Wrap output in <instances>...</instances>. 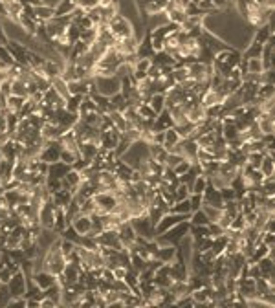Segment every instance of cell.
Wrapping results in <instances>:
<instances>
[{"label":"cell","mask_w":275,"mask_h":308,"mask_svg":"<svg viewBox=\"0 0 275 308\" xmlns=\"http://www.w3.org/2000/svg\"><path fill=\"white\" fill-rule=\"evenodd\" d=\"M239 63H240V50L229 46V48L215 53L213 63H211V68H213V72L220 73L222 77H228L233 68L239 66Z\"/></svg>","instance_id":"1"},{"label":"cell","mask_w":275,"mask_h":308,"mask_svg":"<svg viewBox=\"0 0 275 308\" xmlns=\"http://www.w3.org/2000/svg\"><path fill=\"white\" fill-rule=\"evenodd\" d=\"M189 226H191L189 220H183L180 224L173 226L171 229L163 231L161 235H156V242H158L160 246H163V244H173V246H176V244L189 233Z\"/></svg>","instance_id":"2"},{"label":"cell","mask_w":275,"mask_h":308,"mask_svg":"<svg viewBox=\"0 0 275 308\" xmlns=\"http://www.w3.org/2000/svg\"><path fill=\"white\" fill-rule=\"evenodd\" d=\"M109 29L110 33L116 37L117 41H121V39H127V37H132L134 35V28H132V24L129 19H125L123 15L117 13L112 21L109 22Z\"/></svg>","instance_id":"3"},{"label":"cell","mask_w":275,"mask_h":308,"mask_svg":"<svg viewBox=\"0 0 275 308\" xmlns=\"http://www.w3.org/2000/svg\"><path fill=\"white\" fill-rule=\"evenodd\" d=\"M131 224L134 227L136 235L143 237V239H156V233H154V226L152 222L149 220L147 215H139V217H132Z\"/></svg>","instance_id":"4"},{"label":"cell","mask_w":275,"mask_h":308,"mask_svg":"<svg viewBox=\"0 0 275 308\" xmlns=\"http://www.w3.org/2000/svg\"><path fill=\"white\" fill-rule=\"evenodd\" d=\"M95 92L110 97L112 94L119 92V77L112 75V77H94Z\"/></svg>","instance_id":"5"},{"label":"cell","mask_w":275,"mask_h":308,"mask_svg":"<svg viewBox=\"0 0 275 308\" xmlns=\"http://www.w3.org/2000/svg\"><path fill=\"white\" fill-rule=\"evenodd\" d=\"M7 290H9L11 299L13 297H24V293H26V273L22 270L15 271L11 279L7 281Z\"/></svg>","instance_id":"6"},{"label":"cell","mask_w":275,"mask_h":308,"mask_svg":"<svg viewBox=\"0 0 275 308\" xmlns=\"http://www.w3.org/2000/svg\"><path fill=\"white\" fill-rule=\"evenodd\" d=\"M183 220H189V217H185V215H178V213H171V211L165 213V215L158 220V224L154 226V233L161 235L163 231L171 229L173 226L180 224V222H183Z\"/></svg>","instance_id":"7"},{"label":"cell","mask_w":275,"mask_h":308,"mask_svg":"<svg viewBox=\"0 0 275 308\" xmlns=\"http://www.w3.org/2000/svg\"><path fill=\"white\" fill-rule=\"evenodd\" d=\"M187 66V72H189V79L193 81H209L211 73H213V68L211 65H204L200 61H195Z\"/></svg>","instance_id":"8"},{"label":"cell","mask_w":275,"mask_h":308,"mask_svg":"<svg viewBox=\"0 0 275 308\" xmlns=\"http://www.w3.org/2000/svg\"><path fill=\"white\" fill-rule=\"evenodd\" d=\"M95 241H97V246H107V248L112 249H123V244L119 241L116 229H105L103 233H99L95 237Z\"/></svg>","instance_id":"9"},{"label":"cell","mask_w":275,"mask_h":308,"mask_svg":"<svg viewBox=\"0 0 275 308\" xmlns=\"http://www.w3.org/2000/svg\"><path fill=\"white\" fill-rule=\"evenodd\" d=\"M31 281L35 283L41 290H46V288H50L51 285H55L57 283V277L53 275V273H50V271H46V270H35V271H31Z\"/></svg>","instance_id":"10"},{"label":"cell","mask_w":275,"mask_h":308,"mask_svg":"<svg viewBox=\"0 0 275 308\" xmlns=\"http://www.w3.org/2000/svg\"><path fill=\"white\" fill-rule=\"evenodd\" d=\"M237 293L244 299L255 297V279L252 277H237Z\"/></svg>","instance_id":"11"},{"label":"cell","mask_w":275,"mask_h":308,"mask_svg":"<svg viewBox=\"0 0 275 308\" xmlns=\"http://www.w3.org/2000/svg\"><path fill=\"white\" fill-rule=\"evenodd\" d=\"M202 198H204V204L215 205V207H218V209H222V207H224V200H222L220 189H215L211 183H207L206 191L202 193Z\"/></svg>","instance_id":"12"},{"label":"cell","mask_w":275,"mask_h":308,"mask_svg":"<svg viewBox=\"0 0 275 308\" xmlns=\"http://www.w3.org/2000/svg\"><path fill=\"white\" fill-rule=\"evenodd\" d=\"M24 101H26V97L11 94V95H7L0 105H2V109L6 110L7 114H17V116H19V112H21L22 107H24Z\"/></svg>","instance_id":"13"},{"label":"cell","mask_w":275,"mask_h":308,"mask_svg":"<svg viewBox=\"0 0 275 308\" xmlns=\"http://www.w3.org/2000/svg\"><path fill=\"white\" fill-rule=\"evenodd\" d=\"M55 112H57V125H61L65 131H70L73 125L77 123V119H79V114L70 112V110L66 109L55 110Z\"/></svg>","instance_id":"14"},{"label":"cell","mask_w":275,"mask_h":308,"mask_svg":"<svg viewBox=\"0 0 275 308\" xmlns=\"http://www.w3.org/2000/svg\"><path fill=\"white\" fill-rule=\"evenodd\" d=\"M117 237H119V241L123 244V248H129L134 239H136V231H134V227H132L131 220L129 222H123L121 226L117 227Z\"/></svg>","instance_id":"15"},{"label":"cell","mask_w":275,"mask_h":308,"mask_svg":"<svg viewBox=\"0 0 275 308\" xmlns=\"http://www.w3.org/2000/svg\"><path fill=\"white\" fill-rule=\"evenodd\" d=\"M171 127H174L173 119H171V114H169V110L167 109H163L158 116H156V119H154L152 132H163V131H167V129H171Z\"/></svg>","instance_id":"16"},{"label":"cell","mask_w":275,"mask_h":308,"mask_svg":"<svg viewBox=\"0 0 275 308\" xmlns=\"http://www.w3.org/2000/svg\"><path fill=\"white\" fill-rule=\"evenodd\" d=\"M261 53H262V44L257 43L255 39H252V41L242 48L240 57L242 59H261Z\"/></svg>","instance_id":"17"},{"label":"cell","mask_w":275,"mask_h":308,"mask_svg":"<svg viewBox=\"0 0 275 308\" xmlns=\"http://www.w3.org/2000/svg\"><path fill=\"white\" fill-rule=\"evenodd\" d=\"M73 227H75V231L79 235H87L90 229H92V220H90V215H83V213H79L75 219L70 222Z\"/></svg>","instance_id":"18"},{"label":"cell","mask_w":275,"mask_h":308,"mask_svg":"<svg viewBox=\"0 0 275 308\" xmlns=\"http://www.w3.org/2000/svg\"><path fill=\"white\" fill-rule=\"evenodd\" d=\"M33 15H35L37 22H48L55 17V7L48 6V4H41V6L33 7Z\"/></svg>","instance_id":"19"},{"label":"cell","mask_w":275,"mask_h":308,"mask_svg":"<svg viewBox=\"0 0 275 308\" xmlns=\"http://www.w3.org/2000/svg\"><path fill=\"white\" fill-rule=\"evenodd\" d=\"M156 259H160L161 263H167L171 264L176 259V246L173 244H163V246H160L158 251H156Z\"/></svg>","instance_id":"20"},{"label":"cell","mask_w":275,"mask_h":308,"mask_svg":"<svg viewBox=\"0 0 275 308\" xmlns=\"http://www.w3.org/2000/svg\"><path fill=\"white\" fill-rule=\"evenodd\" d=\"M185 116H187V121L196 125L206 117V109L202 107V103H195V105H191V107L185 109Z\"/></svg>","instance_id":"21"},{"label":"cell","mask_w":275,"mask_h":308,"mask_svg":"<svg viewBox=\"0 0 275 308\" xmlns=\"http://www.w3.org/2000/svg\"><path fill=\"white\" fill-rule=\"evenodd\" d=\"M72 198L73 195L68 189H59L55 191V193H51V202H53V205H55V207H63V209L72 202Z\"/></svg>","instance_id":"22"},{"label":"cell","mask_w":275,"mask_h":308,"mask_svg":"<svg viewBox=\"0 0 275 308\" xmlns=\"http://www.w3.org/2000/svg\"><path fill=\"white\" fill-rule=\"evenodd\" d=\"M70 165H66V163H63V161H53V163H48V175L46 176H51V178H65L66 173L70 171Z\"/></svg>","instance_id":"23"},{"label":"cell","mask_w":275,"mask_h":308,"mask_svg":"<svg viewBox=\"0 0 275 308\" xmlns=\"http://www.w3.org/2000/svg\"><path fill=\"white\" fill-rule=\"evenodd\" d=\"M97 151H99V145L94 143V141H83V143H79V154L81 158H85V160H94Z\"/></svg>","instance_id":"24"},{"label":"cell","mask_w":275,"mask_h":308,"mask_svg":"<svg viewBox=\"0 0 275 308\" xmlns=\"http://www.w3.org/2000/svg\"><path fill=\"white\" fill-rule=\"evenodd\" d=\"M13 163L15 161H9L6 158H0V182L7 183L11 178H13Z\"/></svg>","instance_id":"25"},{"label":"cell","mask_w":275,"mask_h":308,"mask_svg":"<svg viewBox=\"0 0 275 308\" xmlns=\"http://www.w3.org/2000/svg\"><path fill=\"white\" fill-rule=\"evenodd\" d=\"M51 88L57 92L63 99H68V95H70V90H68V83H66L65 79H63V75H57V77H53L51 79Z\"/></svg>","instance_id":"26"},{"label":"cell","mask_w":275,"mask_h":308,"mask_svg":"<svg viewBox=\"0 0 275 308\" xmlns=\"http://www.w3.org/2000/svg\"><path fill=\"white\" fill-rule=\"evenodd\" d=\"M169 110V114H171V119H173L174 125H182L187 121V116H185V107L183 105H174L171 107Z\"/></svg>","instance_id":"27"},{"label":"cell","mask_w":275,"mask_h":308,"mask_svg":"<svg viewBox=\"0 0 275 308\" xmlns=\"http://www.w3.org/2000/svg\"><path fill=\"white\" fill-rule=\"evenodd\" d=\"M53 7H55V17H59V15H70L77 7V0H59Z\"/></svg>","instance_id":"28"},{"label":"cell","mask_w":275,"mask_h":308,"mask_svg":"<svg viewBox=\"0 0 275 308\" xmlns=\"http://www.w3.org/2000/svg\"><path fill=\"white\" fill-rule=\"evenodd\" d=\"M180 134L176 132V129L174 127H171V129H167L165 131V139H163V149H165L167 153L173 149L174 145H178V141H180Z\"/></svg>","instance_id":"29"},{"label":"cell","mask_w":275,"mask_h":308,"mask_svg":"<svg viewBox=\"0 0 275 308\" xmlns=\"http://www.w3.org/2000/svg\"><path fill=\"white\" fill-rule=\"evenodd\" d=\"M149 154H151L152 160L160 161L165 165V158H167V151L163 149V145H158V143H149Z\"/></svg>","instance_id":"30"},{"label":"cell","mask_w":275,"mask_h":308,"mask_svg":"<svg viewBox=\"0 0 275 308\" xmlns=\"http://www.w3.org/2000/svg\"><path fill=\"white\" fill-rule=\"evenodd\" d=\"M226 244H228V237H226V233L224 235H218V237H215L213 239V242H211V253L215 257H218V255H222L224 253V249H226Z\"/></svg>","instance_id":"31"},{"label":"cell","mask_w":275,"mask_h":308,"mask_svg":"<svg viewBox=\"0 0 275 308\" xmlns=\"http://www.w3.org/2000/svg\"><path fill=\"white\" fill-rule=\"evenodd\" d=\"M149 107H151L156 114H160L161 110L165 109V94H160V92H156V94H152L151 97H149Z\"/></svg>","instance_id":"32"},{"label":"cell","mask_w":275,"mask_h":308,"mask_svg":"<svg viewBox=\"0 0 275 308\" xmlns=\"http://www.w3.org/2000/svg\"><path fill=\"white\" fill-rule=\"evenodd\" d=\"M11 94L13 95H21V97H28V85L22 77H17V79L11 81Z\"/></svg>","instance_id":"33"},{"label":"cell","mask_w":275,"mask_h":308,"mask_svg":"<svg viewBox=\"0 0 275 308\" xmlns=\"http://www.w3.org/2000/svg\"><path fill=\"white\" fill-rule=\"evenodd\" d=\"M259 169H261V173L264 176H275V161H274V156H272V154H266V156L262 158Z\"/></svg>","instance_id":"34"},{"label":"cell","mask_w":275,"mask_h":308,"mask_svg":"<svg viewBox=\"0 0 275 308\" xmlns=\"http://www.w3.org/2000/svg\"><path fill=\"white\" fill-rule=\"evenodd\" d=\"M189 224L191 226H207L209 224V219L206 217V213L202 211V207L200 209H196L189 215Z\"/></svg>","instance_id":"35"},{"label":"cell","mask_w":275,"mask_h":308,"mask_svg":"<svg viewBox=\"0 0 275 308\" xmlns=\"http://www.w3.org/2000/svg\"><path fill=\"white\" fill-rule=\"evenodd\" d=\"M171 213H178V215H185V217H189V215H191L189 197L185 198V200H176V202L171 205Z\"/></svg>","instance_id":"36"},{"label":"cell","mask_w":275,"mask_h":308,"mask_svg":"<svg viewBox=\"0 0 275 308\" xmlns=\"http://www.w3.org/2000/svg\"><path fill=\"white\" fill-rule=\"evenodd\" d=\"M90 112H97V107H95V103L92 101L90 95H85L83 101H81V107L79 110H77V114H79V116H85V114H90Z\"/></svg>","instance_id":"37"},{"label":"cell","mask_w":275,"mask_h":308,"mask_svg":"<svg viewBox=\"0 0 275 308\" xmlns=\"http://www.w3.org/2000/svg\"><path fill=\"white\" fill-rule=\"evenodd\" d=\"M83 97H85V95H81V94H70V95H68V99H66L65 109L70 110V112H75V114H77V110H79V107H81V101H83Z\"/></svg>","instance_id":"38"},{"label":"cell","mask_w":275,"mask_h":308,"mask_svg":"<svg viewBox=\"0 0 275 308\" xmlns=\"http://www.w3.org/2000/svg\"><path fill=\"white\" fill-rule=\"evenodd\" d=\"M79 41H83V43L88 44V46H92V44L97 41V28H95V26H92V28H88V29H85V31H81Z\"/></svg>","instance_id":"39"},{"label":"cell","mask_w":275,"mask_h":308,"mask_svg":"<svg viewBox=\"0 0 275 308\" xmlns=\"http://www.w3.org/2000/svg\"><path fill=\"white\" fill-rule=\"evenodd\" d=\"M202 211L206 213V217L209 219V222H217L220 219V215H222V209H218L215 205L204 204V202H202Z\"/></svg>","instance_id":"40"},{"label":"cell","mask_w":275,"mask_h":308,"mask_svg":"<svg viewBox=\"0 0 275 308\" xmlns=\"http://www.w3.org/2000/svg\"><path fill=\"white\" fill-rule=\"evenodd\" d=\"M207 178L204 175H198L195 178V182H193V185H191V193H196V195H202L204 191H206V187H207Z\"/></svg>","instance_id":"41"},{"label":"cell","mask_w":275,"mask_h":308,"mask_svg":"<svg viewBox=\"0 0 275 308\" xmlns=\"http://www.w3.org/2000/svg\"><path fill=\"white\" fill-rule=\"evenodd\" d=\"M77 158H81L79 151H70V149H63V151H61V161L66 163V165H70V167H72V163L77 160Z\"/></svg>","instance_id":"42"},{"label":"cell","mask_w":275,"mask_h":308,"mask_svg":"<svg viewBox=\"0 0 275 308\" xmlns=\"http://www.w3.org/2000/svg\"><path fill=\"white\" fill-rule=\"evenodd\" d=\"M266 156V153L264 151H257V153H248L246 156V163L248 165H252L253 169H259V165H261L262 158Z\"/></svg>","instance_id":"43"},{"label":"cell","mask_w":275,"mask_h":308,"mask_svg":"<svg viewBox=\"0 0 275 308\" xmlns=\"http://www.w3.org/2000/svg\"><path fill=\"white\" fill-rule=\"evenodd\" d=\"M61 237H63V239H66V241L75 242V244H77V242H79V239H81V235L75 231V227H73L72 224H68V226L65 227V231L61 233Z\"/></svg>","instance_id":"44"},{"label":"cell","mask_w":275,"mask_h":308,"mask_svg":"<svg viewBox=\"0 0 275 308\" xmlns=\"http://www.w3.org/2000/svg\"><path fill=\"white\" fill-rule=\"evenodd\" d=\"M174 129H176V132L180 134V138H189L191 132H193V129H195V123L185 121V123H182V125H174Z\"/></svg>","instance_id":"45"},{"label":"cell","mask_w":275,"mask_h":308,"mask_svg":"<svg viewBox=\"0 0 275 308\" xmlns=\"http://www.w3.org/2000/svg\"><path fill=\"white\" fill-rule=\"evenodd\" d=\"M152 283L156 288H169L171 283H173V279L167 277V275H160V273H154V277H152Z\"/></svg>","instance_id":"46"},{"label":"cell","mask_w":275,"mask_h":308,"mask_svg":"<svg viewBox=\"0 0 275 308\" xmlns=\"http://www.w3.org/2000/svg\"><path fill=\"white\" fill-rule=\"evenodd\" d=\"M66 37H68V43L75 44L77 41H79V37H81V29L77 28L75 24H70V26H68V29H66Z\"/></svg>","instance_id":"47"},{"label":"cell","mask_w":275,"mask_h":308,"mask_svg":"<svg viewBox=\"0 0 275 308\" xmlns=\"http://www.w3.org/2000/svg\"><path fill=\"white\" fill-rule=\"evenodd\" d=\"M248 61V73H262L261 59H246Z\"/></svg>","instance_id":"48"},{"label":"cell","mask_w":275,"mask_h":308,"mask_svg":"<svg viewBox=\"0 0 275 308\" xmlns=\"http://www.w3.org/2000/svg\"><path fill=\"white\" fill-rule=\"evenodd\" d=\"M189 195H191V191H189V187L185 183H178V187L174 189V198L176 200H185Z\"/></svg>","instance_id":"49"},{"label":"cell","mask_w":275,"mask_h":308,"mask_svg":"<svg viewBox=\"0 0 275 308\" xmlns=\"http://www.w3.org/2000/svg\"><path fill=\"white\" fill-rule=\"evenodd\" d=\"M202 202H204L202 195H196V193H191V195H189V204H191V213L196 211V209H200V207H202Z\"/></svg>","instance_id":"50"},{"label":"cell","mask_w":275,"mask_h":308,"mask_svg":"<svg viewBox=\"0 0 275 308\" xmlns=\"http://www.w3.org/2000/svg\"><path fill=\"white\" fill-rule=\"evenodd\" d=\"M147 77L151 81H158V79H161V68H160L158 65H152L151 63V66H149V70H147Z\"/></svg>","instance_id":"51"},{"label":"cell","mask_w":275,"mask_h":308,"mask_svg":"<svg viewBox=\"0 0 275 308\" xmlns=\"http://www.w3.org/2000/svg\"><path fill=\"white\" fill-rule=\"evenodd\" d=\"M207 229H209L211 239H215V237H218V235H224V227L220 226L218 222H209V224H207Z\"/></svg>","instance_id":"52"},{"label":"cell","mask_w":275,"mask_h":308,"mask_svg":"<svg viewBox=\"0 0 275 308\" xmlns=\"http://www.w3.org/2000/svg\"><path fill=\"white\" fill-rule=\"evenodd\" d=\"M182 160H183V158H182L180 154L169 153V154H167V158H165V165H167V167L174 169V167H176V165H178V163H180Z\"/></svg>","instance_id":"53"},{"label":"cell","mask_w":275,"mask_h":308,"mask_svg":"<svg viewBox=\"0 0 275 308\" xmlns=\"http://www.w3.org/2000/svg\"><path fill=\"white\" fill-rule=\"evenodd\" d=\"M220 195H222V200L224 202H229V200H237V195H235V191H233L231 185H226L220 189Z\"/></svg>","instance_id":"54"},{"label":"cell","mask_w":275,"mask_h":308,"mask_svg":"<svg viewBox=\"0 0 275 308\" xmlns=\"http://www.w3.org/2000/svg\"><path fill=\"white\" fill-rule=\"evenodd\" d=\"M112 290H114V292H129V290H131V288H129V286H127V283H125L123 279H114V281H112Z\"/></svg>","instance_id":"55"},{"label":"cell","mask_w":275,"mask_h":308,"mask_svg":"<svg viewBox=\"0 0 275 308\" xmlns=\"http://www.w3.org/2000/svg\"><path fill=\"white\" fill-rule=\"evenodd\" d=\"M189 167H191V161H189V160H182L180 163H178V165L173 169V171H174V175H176V176H180V175H183V173H187Z\"/></svg>","instance_id":"56"},{"label":"cell","mask_w":275,"mask_h":308,"mask_svg":"<svg viewBox=\"0 0 275 308\" xmlns=\"http://www.w3.org/2000/svg\"><path fill=\"white\" fill-rule=\"evenodd\" d=\"M55 307H61V303L51 299V297H44V299L41 301V308H55Z\"/></svg>","instance_id":"57"},{"label":"cell","mask_w":275,"mask_h":308,"mask_svg":"<svg viewBox=\"0 0 275 308\" xmlns=\"http://www.w3.org/2000/svg\"><path fill=\"white\" fill-rule=\"evenodd\" d=\"M163 139H165V131H163V132H154V134H152V143L163 145Z\"/></svg>","instance_id":"58"},{"label":"cell","mask_w":275,"mask_h":308,"mask_svg":"<svg viewBox=\"0 0 275 308\" xmlns=\"http://www.w3.org/2000/svg\"><path fill=\"white\" fill-rule=\"evenodd\" d=\"M112 273H114V277L116 279H123L125 275H127V268H123V266H117V268L112 270Z\"/></svg>","instance_id":"59"},{"label":"cell","mask_w":275,"mask_h":308,"mask_svg":"<svg viewBox=\"0 0 275 308\" xmlns=\"http://www.w3.org/2000/svg\"><path fill=\"white\" fill-rule=\"evenodd\" d=\"M9 139H11V134H9V132H7V131H0V147L6 145Z\"/></svg>","instance_id":"60"},{"label":"cell","mask_w":275,"mask_h":308,"mask_svg":"<svg viewBox=\"0 0 275 308\" xmlns=\"http://www.w3.org/2000/svg\"><path fill=\"white\" fill-rule=\"evenodd\" d=\"M2 195H4V183L0 182V197H2Z\"/></svg>","instance_id":"61"}]
</instances>
